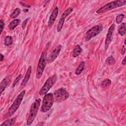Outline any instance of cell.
I'll list each match as a JSON object with an SVG mask.
<instances>
[{"instance_id": "obj_1", "label": "cell", "mask_w": 126, "mask_h": 126, "mask_svg": "<svg viewBox=\"0 0 126 126\" xmlns=\"http://www.w3.org/2000/svg\"><path fill=\"white\" fill-rule=\"evenodd\" d=\"M25 90H23L18 94L16 99L14 100L11 106L9 108L8 111L5 114L4 116L5 118H8L10 117L17 110L22 101L23 97L25 94Z\"/></svg>"}, {"instance_id": "obj_2", "label": "cell", "mask_w": 126, "mask_h": 126, "mask_svg": "<svg viewBox=\"0 0 126 126\" xmlns=\"http://www.w3.org/2000/svg\"><path fill=\"white\" fill-rule=\"evenodd\" d=\"M126 4V0H115L109 2L104 5L103 6L100 7L99 9L96 10V12L97 13H101L105 12L108 11L114 8H116L119 7H121L125 5Z\"/></svg>"}, {"instance_id": "obj_3", "label": "cell", "mask_w": 126, "mask_h": 126, "mask_svg": "<svg viewBox=\"0 0 126 126\" xmlns=\"http://www.w3.org/2000/svg\"><path fill=\"white\" fill-rule=\"evenodd\" d=\"M40 102L41 99L37 98L33 102V103L31 105L29 115L27 121V125L28 126L31 125L34 120L40 104Z\"/></svg>"}, {"instance_id": "obj_4", "label": "cell", "mask_w": 126, "mask_h": 126, "mask_svg": "<svg viewBox=\"0 0 126 126\" xmlns=\"http://www.w3.org/2000/svg\"><path fill=\"white\" fill-rule=\"evenodd\" d=\"M54 101V97L53 94L48 93L44 95L43 102L41 107V111L45 113L49 111L52 107Z\"/></svg>"}, {"instance_id": "obj_5", "label": "cell", "mask_w": 126, "mask_h": 126, "mask_svg": "<svg viewBox=\"0 0 126 126\" xmlns=\"http://www.w3.org/2000/svg\"><path fill=\"white\" fill-rule=\"evenodd\" d=\"M57 79V76L56 74H54L50 76L45 82L43 87L41 88L39 92V94L40 95H43L47 94L49 90L52 87V86L56 83Z\"/></svg>"}, {"instance_id": "obj_6", "label": "cell", "mask_w": 126, "mask_h": 126, "mask_svg": "<svg viewBox=\"0 0 126 126\" xmlns=\"http://www.w3.org/2000/svg\"><path fill=\"white\" fill-rule=\"evenodd\" d=\"M53 95L56 101L61 102L67 99L69 96V94L65 89L61 88L55 90Z\"/></svg>"}, {"instance_id": "obj_7", "label": "cell", "mask_w": 126, "mask_h": 126, "mask_svg": "<svg viewBox=\"0 0 126 126\" xmlns=\"http://www.w3.org/2000/svg\"><path fill=\"white\" fill-rule=\"evenodd\" d=\"M46 64V62L45 58V53L44 52H43L39 58L37 67L36 73V77L37 79H39L42 76V74L45 69Z\"/></svg>"}, {"instance_id": "obj_8", "label": "cell", "mask_w": 126, "mask_h": 126, "mask_svg": "<svg viewBox=\"0 0 126 126\" xmlns=\"http://www.w3.org/2000/svg\"><path fill=\"white\" fill-rule=\"evenodd\" d=\"M103 30L102 26L100 25H96L92 29L88 30L86 33V40L89 41L92 38L98 34Z\"/></svg>"}, {"instance_id": "obj_9", "label": "cell", "mask_w": 126, "mask_h": 126, "mask_svg": "<svg viewBox=\"0 0 126 126\" xmlns=\"http://www.w3.org/2000/svg\"><path fill=\"white\" fill-rule=\"evenodd\" d=\"M62 47V46L61 45H59L53 50V51L48 55L46 59V62L47 63H50L56 59L61 51Z\"/></svg>"}, {"instance_id": "obj_10", "label": "cell", "mask_w": 126, "mask_h": 126, "mask_svg": "<svg viewBox=\"0 0 126 126\" xmlns=\"http://www.w3.org/2000/svg\"><path fill=\"white\" fill-rule=\"evenodd\" d=\"M115 25L114 24H113L109 28L108 32L106 35V37L105 41V50H106L109 47L110 44L111 42L112 39V36H113V33L115 30Z\"/></svg>"}, {"instance_id": "obj_11", "label": "cell", "mask_w": 126, "mask_h": 126, "mask_svg": "<svg viewBox=\"0 0 126 126\" xmlns=\"http://www.w3.org/2000/svg\"><path fill=\"white\" fill-rule=\"evenodd\" d=\"M58 12H59V9L58 7H56L54 9V10L53 11L52 14H51L49 19V21L48 22V26L49 28H51L52 26H53L54 22L55 21L58 15Z\"/></svg>"}, {"instance_id": "obj_12", "label": "cell", "mask_w": 126, "mask_h": 126, "mask_svg": "<svg viewBox=\"0 0 126 126\" xmlns=\"http://www.w3.org/2000/svg\"><path fill=\"white\" fill-rule=\"evenodd\" d=\"M31 73H32V66L31 65H30L28 68V70L27 71L25 76L21 83V86H24L27 84L28 82L29 81V80L30 79V76L31 75Z\"/></svg>"}, {"instance_id": "obj_13", "label": "cell", "mask_w": 126, "mask_h": 126, "mask_svg": "<svg viewBox=\"0 0 126 126\" xmlns=\"http://www.w3.org/2000/svg\"><path fill=\"white\" fill-rule=\"evenodd\" d=\"M10 80L9 79L7 78H5L3 79L2 81L0 83V93L1 94L2 93V92L4 91L5 90L6 87L7 86V84H8V82H9Z\"/></svg>"}, {"instance_id": "obj_14", "label": "cell", "mask_w": 126, "mask_h": 126, "mask_svg": "<svg viewBox=\"0 0 126 126\" xmlns=\"http://www.w3.org/2000/svg\"><path fill=\"white\" fill-rule=\"evenodd\" d=\"M118 33L121 36H124L126 33V24L123 23L120 26L118 30Z\"/></svg>"}, {"instance_id": "obj_15", "label": "cell", "mask_w": 126, "mask_h": 126, "mask_svg": "<svg viewBox=\"0 0 126 126\" xmlns=\"http://www.w3.org/2000/svg\"><path fill=\"white\" fill-rule=\"evenodd\" d=\"M20 20L18 19H14L12 21H11L8 26V28L10 30H14L20 23Z\"/></svg>"}, {"instance_id": "obj_16", "label": "cell", "mask_w": 126, "mask_h": 126, "mask_svg": "<svg viewBox=\"0 0 126 126\" xmlns=\"http://www.w3.org/2000/svg\"><path fill=\"white\" fill-rule=\"evenodd\" d=\"M84 67H85V62L84 61H82L80 63L78 66L76 68L75 71V74L76 75L80 74L81 72L84 70Z\"/></svg>"}, {"instance_id": "obj_17", "label": "cell", "mask_w": 126, "mask_h": 126, "mask_svg": "<svg viewBox=\"0 0 126 126\" xmlns=\"http://www.w3.org/2000/svg\"><path fill=\"white\" fill-rule=\"evenodd\" d=\"M16 120V118H11L9 119H7L6 121H5L4 122H3L1 124V126H13L15 121Z\"/></svg>"}, {"instance_id": "obj_18", "label": "cell", "mask_w": 126, "mask_h": 126, "mask_svg": "<svg viewBox=\"0 0 126 126\" xmlns=\"http://www.w3.org/2000/svg\"><path fill=\"white\" fill-rule=\"evenodd\" d=\"M73 11V9L71 7H69L67 9H66L62 15V16L61 17V19L63 20H65V19Z\"/></svg>"}, {"instance_id": "obj_19", "label": "cell", "mask_w": 126, "mask_h": 126, "mask_svg": "<svg viewBox=\"0 0 126 126\" xmlns=\"http://www.w3.org/2000/svg\"><path fill=\"white\" fill-rule=\"evenodd\" d=\"M82 51V49L81 47H80V46L79 45H76L73 51V57L75 58V57H78L80 55V54L81 53Z\"/></svg>"}, {"instance_id": "obj_20", "label": "cell", "mask_w": 126, "mask_h": 126, "mask_svg": "<svg viewBox=\"0 0 126 126\" xmlns=\"http://www.w3.org/2000/svg\"><path fill=\"white\" fill-rule=\"evenodd\" d=\"M13 43L12 37L11 36H6L4 39V44L5 46H10Z\"/></svg>"}, {"instance_id": "obj_21", "label": "cell", "mask_w": 126, "mask_h": 126, "mask_svg": "<svg viewBox=\"0 0 126 126\" xmlns=\"http://www.w3.org/2000/svg\"><path fill=\"white\" fill-rule=\"evenodd\" d=\"M105 63L108 65H114L116 63V60L112 56H110L106 59Z\"/></svg>"}, {"instance_id": "obj_22", "label": "cell", "mask_w": 126, "mask_h": 126, "mask_svg": "<svg viewBox=\"0 0 126 126\" xmlns=\"http://www.w3.org/2000/svg\"><path fill=\"white\" fill-rule=\"evenodd\" d=\"M20 12H21V9L19 8H17L13 10V12L10 14V17L12 18H15L19 15Z\"/></svg>"}, {"instance_id": "obj_23", "label": "cell", "mask_w": 126, "mask_h": 126, "mask_svg": "<svg viewBox=\"0 0 126 126\" xmlns=\"http://www.w3.org/2000/svg\"><path fill=\"white\" fill-rule=\"evenodd\" d=\"M64 20H63L61 19L59 20V22H58V26H57V31L58 32H61V31L62 30V29L63 28V24H64Z\"/></svg>"}, {"instance_id": "obj_24", "label": "cell", "mask_w": 126, "mask_h": 126, "mask_svg": "<svg viewBox=\"0 0 126 126\" xmlns=\"http://www.w3.org/2000/svg\"><path fill=\"white\" fill-rule=\"evenodd\" d=\"M124 17H125V15L123 14H121L118 15L116 18V22L117 24H120L122 22L123 19L124 18Z\"/></svg>"}, {"instance_id": "obj_25", "label": "cell", "mask_w": 126, "mask_h": 126, "mask_svg": "<svg viewBox=\"0 0 126 126\" xmlns=\"http://www.w3.org/2000/svg\"><path fill=\"white\" fill-rule=\"evenodd\" d=\"M111 80L108 79H107L104 80L103 81H102V82L101 84V86L102 87H106L109 86L111 84Z\"/></svg>"}, {"instance_id": "obj_26", "label": "cell", "mask_w": 126, "mask_h": 126, "mask_svg": "<svg viewBox=\"0 0 126 126\" xmlns=\"http://www.w3.org/2000/svg\"><path fill=\"white\" fill-rule=\"evenodd\" d=\"M4 25H5V24H4V21L2 20H0V34H1V33L3 31V30L4 27Z\"/></svg>"}, {"instance_id": "obj_27", "label": "cell", "mask_w": 126, "mask_h": 126, "mask_svg": "<svg viewBox=\"0 0 126 126\" xmlns=\"http://www.w3.org/2000/svg\"><path fill=\"white\" fill-rule=\"evenodd\" d=\"M21 77H22V75L20 74L16 78V79L14 80V81L13 83V87H15L16 86V85L17 84V83L18 82L19 80L21 78Z\"/></svg>"}, {"instance_id": "obj_28", "label": "cell", "mask_w": 126, "mask_h": 126, "mask_svg": "<svg viewBox=\"0 0 126 126\" xmlns=\"http://www.w3.org/2000/svg\"><path fill=\"white\" fill-rule=\"evenodd\" d=\"M30 19V18H27L26 19H25V20H24L22 23V28L23 29H24L26 27V26H27V23L28 22V20L29 19Z\"/></svg>"}, {"instance_id": "obj_29", "label": "cell", "mask_w": 126, "mask_h": 126, "mask_svg": "<svg viewBox=\"0 0 126 126\" xmlns=\"http://www.w3.org/2000/svg\"><path fill=\"white\" fill-rule=\"evenodd\" d=\"M20 4H21L22 6H24V7H25L29 8V7H31V6H30V5H29V4H26V3H24V2H21V1L20 2Z\"/></svg>"}, {"instance_id": "obj_30", "label": "cell", "mask_w": 126, "mask_h": 126, "mask_svg": "<svg viewBox=\"0 0 126 126\" xmlns=\"http://www.w3.org/2000/svg\"><path fill=\"white\" fill-rule=\"evenodd\" d=\"M125 52H126V48L125 46H123V47L122 48V50L121 51V54L124 55L125 53Z\"/></svg>"}, {"instance_id": "obj_31", "label": "cell", "mask_w": 126, "mask_h": 126, "mask_svg": "<svg viewBox=\"0 0 126 126\" xmlns=\"http://www.w3.org/2000/svg\"><path fill=\"white\" fill-rule=\"evenodd\" d=\"M3 59H4L3 55L2 54H0V61L2 62L3 60Z\"/></svg>"}, {"instance_id": "obj_32", "label": "cell", "mask_w": 126, "mask_h": 126, "mask_svg": "<svg viewBox=\"0 0 126 126\" xmlns=\"http://www.w3.org/2000/svg\"><path fill=\"white\" fill-rule=\"evenodd\" d=\"M126 57L124 58L123 60L122 61V63L123 64V65H125L126 64Z\"/></svg>"}, {"instance_id": "obj_33", "label": "cell", "mask_w": 126, "mask_h": 126, "mask_svg": "<svg viewBox=\"0 0 126 126\" xmlns=\"http://www.w3.org/2000/svg\"><path fill=\"white\" fill-rule=\"evenodd\" d=\"M24 11H25V12H27V11H28V9H25V10H24Z\"/></svg>"}, {"instance_id": "obj_34", "label": "cell", "mask_w": 126, "mask_h": 126, "mask_svg": "<svg viewBox=\"0 0 126 126\" xmlns=\"http://www.w3.org/2000/svg\"><path fill=\"white\" fill-rule=\"evenodd\" d=\"M124 43H125V44L126 45V39H125V42H124Z\"/></svg>"}]
</instances>
